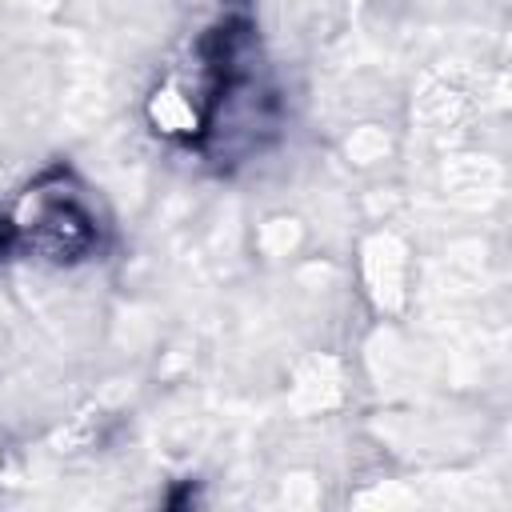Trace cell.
Instances as JSON below:
<instances>
[{
    "label": "cell",
    "mask_w": 512,
    "mask_h": 512,
    "mask_svg": "<svg viewBox=\"0 0 512 512\" xmlns=\"http://www.w3.org/2000/svg\"><path fill=\"white\" fill-rule=\"evenodd\" d=\"M28 236L40 252L52 260H80L84 252L96 248V224L92 216L72 200V196H52L44 200L36 192V212L28 224Z\"/></svg>",
    "instance_id": "1"
}]
</instances>
